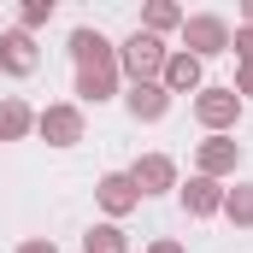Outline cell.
<instances>
[{
	"label": "cell",
	"instance_id": "1",
	"mask_svg": "<svg viewBox=\"0 0 253 253\" xmlns=\"http://www.w3.org/2000/svg\"><path fill=\"white\" fill-rule=\"evenodd\" d=\"M71 59H77V94L83 100H112L118 94V47L100 30H71Z\"/></svg>",
	"mask_w": 253,
	"mask_h": 253
},
{
	"label": "cell",
	"instance_id": "2",
	"mask_svg": "<svg viewBox=\"0 0 253 253\" xmlns=\"http://www.w3.org/2000/svg\"><path fill=\"white\" fill-rule=\"evenodd\" d=\"M165 59H171V47H165L159 36H147V30H135L124 47H118V71L129 77V88H135V83H159Z\"/></svg>",
	"mask_w": 253,
	"mask_h": 253
},
{
	"label": "cell",
	"instance_id": "3",
	"mask_svg": "<svg viewBox=\"0 0 253 253\" xmlns=\"http://www.w3.org/2000/svg\"><path fill=\"white\" fill-rule=\"evenodd\" d=\"M183 53H194V59H218V53H230V24L218 18V12H194V18H183Z\"/></svg>",
	"mask_w": 253,
	"mask_h": 253
},
{
	"label": "cell",
	"instance_id": "4",
	"mask_svg": "<svg viewBox=\"0 0 253 253\" xmlns=\"http://www.w3.org/2000/svg\"><path fill=\"white\" fill-rule=\"evenodd\" d=\"M194 118L212 129V135H224V129H236V118H242V94L230 83H206L194 94Z\"/></svg>",
	"mask_w": 253,
	"mask_h": 253
},
{
	"label": "cell",
	"instance_id": "5",
	"mask_svg": "<svg viewBox=\"0 0 253 253\" xmlns=\"http://www.w3.org/2000/svg\"><path fill=\"white\" fill-rule=\"evenodd\" d=\"M36 129H42L47 147H77V141H83V106H71V100L42 106V112H36Z\"/></svg>",
	"mask_w": 253,
	"mask_h": 253
},
{
	"label": "cell",
	"instance_id": "6",
	"mask_svg": "<svg viewBox=\"0 0 253 253\" xmlns=\"http://www.w3.org/2000/svg\"><path fill=\"white\" fill-rule=\"evenodd\" d=\"M236 165H242V141H230V135H206V141L194 147V177H212V183H224Z\"/></svg>",
	"mask_w": 253,
	"mask_h": 253
},
{
	"label": "cell",
	"instance_id": "7",
	"mask_svg": "<svg viewBox=\"0 0 253 253\" xmlns=\"http://www.w3.org/2000/svg\"><path fill=\"white\" fill-rule=\"evenodd\" d=\"M159 88H165V94H200V88H206V65L177 47V53L165 59V71H159Z\"/></svg>",
	"mask_w": 253,
	"mask_h": 253
},
{
	"label": "cell",
	"instance_id": "8",
	"mask_svg": "<svg viewBox=\"0 0 253 253\" xmlns=\"http://www.w3.org/2000/svg\"><path fill=\"white\" fill-rule=\"evenodd\" d=\"M36 65H42V53H36L30 30H0V71L6 77H30Z\"/></svg>",
	"mask_w": 253,
	"mask_h": 253
},
{
	"label": "cell",
	"instance_id": "9",
	"mask_svg": "<svg viewBox=\"0 0 253 253\" xmlns=\"http://www.w3.org/2000/svg\"><path fill=\"white\" fill-rule=\"evenodd\" d=\"M129 183H135L141 200H147V194H165V189H177V165H171L165 153H141L135 171H129Z\"/></svg>",
	"mask_w": 253,
	"mask_h": 253
},
{
	"label": "cell",
	"instance_id": "10",
	"mask_svg": "<svg viewBox=\"0 0 253 253\" xmlns=\"http://www.w3.org/2000/svg\"><path fill=\"white\" fill-rule=\"evenodd\" d=\"M94 200H100L112 218H124V212L141 206V194H135V183H129V171H106V177L94 183Z\"/></svg>",
	"mask_w": 253,
	"mask_h": 253
},
{
	"label": "cell",
	"instance_id": "11",
	"mask_svg": "<svg viewBox=\"0 0 253 253\" xmlns=\"http://www.w3.org/2000/svg\"><path fill=\"white\" fill-rule=\"evenodd\" d=\"M183 212H189V218H218V212H224V183L189 177V183H183Z\"/></svg>",
	"mask_w": 253,
	"mask_h": 253
},
{
	"label": "cell",
	"instance_id": "12",
	"mask_svg": "<svg viewBox=\"0 0 253 253\" xmlns=\"http://www.w3.org/2000/svg\"><path fill=\"white\" fill-rule=\"evenodd\" d=\"M124 106H129V118H135V124H159V118L171 112V94H165L159 83H135V88L124 94Z\"/></svg>",
	"mask_w": 253,
	"mask_h": 253
},
{
	"label": "cell",
	"instance_id": "13",
	"mask_svg": "<svg viewBox=\"0 0 253 253\" xmlns=\"http://www.w3.org/2000/svg\"><path fill=\"white\" fill-rule=\"evenodd\" d=\"M30 129H36V112H30L18 94H6V100H0V141H24Z\"/></svg>",
	"mask_w": 253,
	"mask_h": 253
},
{
	"label": "cell",
	"instance_id": "14",
	"mask_svg": "<svg viewBox=\"0 0 253 253\" xmlns=\"http://www.w3.org/2000/svg\"><path fill=\"white\" fill-rule=\"evenodd\" d=\"M183 18H189V12H177L171 0H147V12H141V30H147V36H165V30H183Z\"/></svg>",
	"mask_w": 253,
	"mask_h": 253
},
{
	"label": "cell",
	"instance_id": "15",
	"mask_svg": "<svg viewBox=\"0 0 253 253\" xmlns=\"http://www.w3.org/2000/svg\"><path fill=\"white\" fill-rule=\"evenodd\" d=\"M224 218H230L236 230H253V183H236V189H224Z\"/></svg>",
	"mask_w": 253,
	"mask_h": 253
},
{
	"label": "cell",
	"instance_id": "16",
	"mask_svg": "<svg viewBox=\"0 0 253 253\" xmlns=\"http://www.w3.org/2000/svg\"><path fill=\"white\" fill-rule=\"evenodd\" d=\"M83 253H129V236L118 224H94V230L83 236Z\"/></svg>",
	"mask_w": 253,
	"mask_h": 253
},
{
	"label": "cell",
	"instance_id": "17",
	"mask_svg": "<svg viewBox=\"0 0 253 253\" xmlns=\"http://www.w3.org/2000/svg\"><path fill=\"white\" fill-rule=\"evenodd\" d=\"M53 18V0H24V12H18V30H36V24H47Z\"/></svg>",
	"mask_w": 253,
	"mask_h": 253
},
{
	"label": "cell",
	"instance_id": "18",
	"mask_svg": "<svg viewBox=\"0 0 253 253\" xmlns=\"http://www.w3.org/2000/svg\"><path fill=\"white\" fill-rule=\"evenodd\" d=\"M230 47H236V53H242V65L253 71V30H248V24H242V30L230 36Z\"/></svg>",
	"mask_w": 253,
	"mask_h": 253
},
{
	"label": "cell",
	"instance_id": "19",
	"mask_svg": "<svg viewBox=\"0 0 253 253\" xmlns=\"http://www.w3.org/2000/svg\"><path fill=\"white\" fill-rule=\"evenodd\" d=\"M230 88H236V94H253V71H248V65L236 71V83H230Z\"/></svg>",
	"mask_w": 253,
	"mask_h": 253
},
{
	"label": "cell",
	"instance_id": "20",
	"mask_svg": "<svg viewBox=\"0 0 253 253\" xmlns=\"http://www.w3.org/2000/svg\"><path fill=\"white\" fill-rule=\"evenodd\" d=\"M18 253H59V248H53L47 236H36V242H24V248H18Z\"/></svg>",
	"mask_w": 253,
	"mask_h": 253
},
{
	"label": "cell",
	"instance_id": "21",
	"mask_svg": "<svg viewBox=\"0 0 253 253\" xmlns=\"http://www.w3.org/2000/svg\"><path fill=\"white\" fill-rule=\"evenodd\" d=\"M147 253H189V248H183V242H153Z\"/></svg>",
	"mask_w": 253,
	"mask_h": 253
},
{
	"label": "cell",
	"instance_id": "22",
	"mask_svg": "<svg viewBox=\"0 0 253 253\" xmlns=\"http://www.w3.org/2000/svg\"><path fill=\"white\" fill-rule=\"evenodd\" d=\"M248 30H253V0H248Z\"/></svg>",
	"mask_w": 253,
	"mask_h": 253
}]
</instances>
